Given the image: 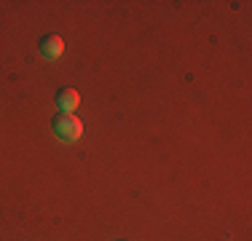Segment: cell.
Returning <instances> with one entry per match:
<instances>
[{
    "instance_id": "6da1fadb",
    "label": "cell",
    "mask_w": 252,
    "mask_h": 241,
    "mask_svg": "<svg viewBox=\"0 0 252 241\" xmlns=\"http://www.w3.org/2000/svg\"><path fill=\"white\" fill-rule=\"evenodd\" d=\"M51 129H54V134H57V140L75 142V140H81V134H83V120L78 116H73V113H59V116H54V120H51Z\"/></svg>"
},
{
    "instance_id": "3957f363",
    "label": "cell",
    "mask_w": 252,
    "mask_h": 241,
    "mask_svg": "<svg viewBox=\"0 0 252 241\" xmlns=\"http://www.w3.org/2000/svg\"><path fill=\"white\" fill-rule=\"evenodd\" d=\"M78 105H81V94L75 89H59L57 91V107L62 113H73Z\"/></svg>"
},
{
    "instance_id": "7a4b0ae2",
    "label": "cell",
    "mask_w": 252,
    "mask_h": 241,
    "mask_svg": "<svg viewBox=\"0 0 252 241\" xmlns=\"http://www.w3.org/2000/svg\"><path fill=\"white\" fill-rule=\"evenodd\" d=\"M40 54H43V59H59L64 54V40L59 38V35H46L43 40H40Z\"/></svg>"
}]
</instances>
